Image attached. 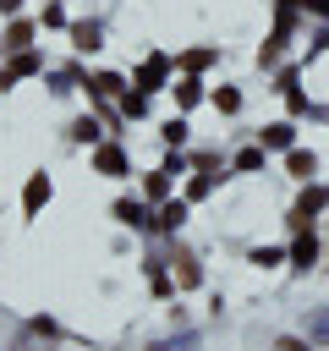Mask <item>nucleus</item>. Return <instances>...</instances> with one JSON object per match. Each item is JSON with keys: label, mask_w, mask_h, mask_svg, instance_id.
<instances>
[{"label": "nucleus", "mask_w": 329, "mask_h": 351, "mask_svg": "<svg viewBox=\"0 0 329 351\" xmlns=\"http://www.w3.org/2000/svg\"><path fill=\"white\" fill-rule=\"evenodd\" d=\"M44 197H49V181H44V176H33V181H27V197H22V203H27V214H33Z\"/></svg>", "instance_id": "1"}, {"label": "nucleus", "mask_w": 329, "mask_h": 351, "mask_svg": "<svg viewBox=\"0 0 329 351\" xmlns=\"http://www.w3.org/2000/svg\"><path fill=\"white\" fill-rule=\"evenodd\" d=\"M99 170H104V176H121V170H126V159H121L115 148H104V154H99Z\"/></svg>", "instance_id": "2"}, {"label": "nucleus", "mask_w": 329, "mask_h": 351, "mask_svg": "<svg viewBox=\"0 0 329 351\" xmlns=\"http://www.w3.org/2000/svg\"><path fill=\"white\" fill-rule=\"evenodd\" d=\"M71 38H77V49H93V44H99V33H93V27H71Z\"/></svg>", "instance_id": "3"}, {"label": "nucleus", "mask_w": 329, "mask_h": 351, "mask_svg": "<svg viewBox=\"0 0 329 351\" xmlns=\"http://www.w3.org/2000/svg\"><path fill=\"white\" fill-rule=\"evenodd\" d=\"M263 143H274V148H285V143H291V126H269V132H263Z\"/></svg>", "instance_id": "4"}, {"label": "nucleus", "mask_w": 329, "mask_h": 351, "mask_svg": "<svg viewBox=\"0 0 329 351\" xmlns=\"http://www.w3.org/2000/svg\"><path fill=\"white\" fill-rule=\"evenodd\" d=\"M291 170L296 176H313V154H291Z\"/></svg>", "instance_id": "5"}, {"label": "nucleus", "mask_w": 329, "mask_h": 351, "mask_svg": "<svg viewBox=\"0 0 329 351\" xmlns=\"http://www.w3.org/2000/svg\"><path fill=\"white\" fill-rule=\"evenodd\" d=\"M280 351H302V346H296V340H285V346H280Z\"/></svg>", "instance_id": "6"}]
</instances>
